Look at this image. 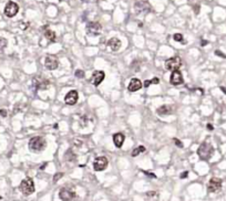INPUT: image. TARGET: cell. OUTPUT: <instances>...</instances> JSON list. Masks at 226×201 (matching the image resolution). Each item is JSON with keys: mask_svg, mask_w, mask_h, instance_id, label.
<instances>
[{"mask_svg": "<svg viewBox=\"0 0 226 201\" xmlns=\"http://www.w3.org/2000/svg\"><path fill=\"white\" fill-rule=\"evenodd\" d=\"M45 37L47 38L49 41H51V42H54V41H56V33L50 29L45 30Z\"/></svg>", "mask_w": 226, "mask_h": 201, "instance_id": "20", "label": "cell"}, {"mask_svg": "<svg viewBox=\"0 0 226 201\" xmlns=\"http://www.w3.org/2000/svg\"><path fill=\"white\" fill-rule=\"evenodd\" d=\"M19 189L23 193L24 196H30L31 193L35 192V183H33V180L31 178H24L21 181L20 186H19Z\"/></svg>", "mask_w": 226, "mask_h": 201, "instance_id": "3", "label": "cell"}, {"mask_svg": "<svg viewBox=\"0 0 226 201\" xmlns=\"http://www.w3.org/2000/svg\"><path fill=\"white\" fill-rule=\"evenodd\" d=\"M222 188V180L220 178H212L208 181L207 190L208 192H216Z\"/></svg>", "mask_w": 226, "mask_h": 201, "instance_id": "9", "label": "cell"}, {"mask_svg": "<svg viewBox=\"0 0 226 201\" xmlns=\"http://www.w3.org/2000/svg\"><path fill=\"white\" fill-rule=\"evenodd\" d=\"M121 44L122 43H121L120 39H117V38H112V39L109 40V42H108V45H109L112 51H119L120 48H121Z\"/></svg>", "mask_w": 226, "mask_h": 201, "instance_id": "19", "label": "cell"}, {"mask_svg": "<svg viewBox=\"0 0 226 201\" xmlns=\"http://www.w3.org/2000/svg\"><path fill=\"white\" fill-rule=\"evenodd\" d=\"M173 39L175 40V41H177V42H182V43H185L183 41V35H181V33H175V35H173Z\"/></svg>", "mask_w": 226, "mask_h": 201, "instance_id": "24", "label": "cell"}, {"mask_svg": "<svg viewBox=\"0 0 226 201\" xmlns=\"http://www.w3.org/2000/svg\"><path fill=\"white\" fill-rule=\"evenodd\" d=\"M174 143H175V145L177 146V147H180V148H182V147H183V144L181 143V140H178L177 138H174Z\"/></svg>", "mask_w": 226, "mask_h": 201, "instance_id": "27", "label": "cell"}, {"mask_svg": "<svg viewBox=\"0 0 226 201\" xmlns=\"http://www.w3.org/2000/svg\"><path fill=\"white\" fill-rule=\"evenodd\" d=\"M213 153H214L213 146L210 143H206V142L203 143L197 149V155L202 160H208L213 156Z\"/></svg>", "mask_w": 226, "mask_h": 201, "instance_id": "2", "label": "cell"}, {"mask_svg": "<svg viewBox=\"0 0 226 201\" xmlns=\"http://www.w3.org/2000/svg\"><path fill=\"white\" fill-rule=\"evenodd\" d=\"M187 176H189V171L182 172L181 176H180V178H181V179H184V178H186V177H187Z\"/></svg>", "mask_w": 226, "mask_h": 201, "instance_id": "30", "label": "cell"}, {"mask_svg": "<svg viewBox=\"0 0 226 201\" xmlns=\"http://www.w3.org/2000/svg\"><path fill=\"white\" fill-rule=\"evenodd\" d=\"M45 166H47V164H45V165H43V166H41V167H40V169H41V170H42V169H45Z\"/></svg>", "mask_w": 226, "mask_h": 201, "instance_id": "37", "label": "cell"}, {"mask_svg": "<svg viewBox=\"0 0 226 201\" xmlns=\"http://www.w3.org/2000/svg\"><path fill=\"white\" fill-rule=\"evenodd\" d=\"M170 82L172 85H181L184 83L183 76H182V73L178 70H175V71H172V74H171L170 77Z\"/></svg>", "mask_w": 226, "mask_h": 201, "instance_id": "12", "label": "cell"}, {"mask_svg": "<svg viewBox=\"0 0 226 201\" xmlns=\"http://www.w3.org/2000/svg\"><path fill=\"white\" fill-rule=\"evenodd\" d=\"M174 111V107L172 105H162L161 107L157 109V114L159 115H162V116H165V115H170V114L173 113Z\"/></svg>", "mask_w": 226, "mask_h": 201, "instance_id": "17", "label": "cell"}, {"mask_svg": "<svg viewBox=\"0 0 226 201\" xmlns=\"http://www.w3.org/2000/svg\"><path fill=\"white\" fill-rule=\"evenodd\" d=\"M75 197V193L69 189H62L59 192V198L62 201H71Z\"/></svg>", "mask_w": 226, "mask_h": 201, "instance_id": "15", "label": "cell"}, {"mask_svg": "<svg viewBox=\"0 0 226 201\" xmlns=\"http://www.w3.org/2000/svg\"><path fill=\"white\" fill-rule=\"evenodd\" d=\"M144 151H145V147H144V146H139V147H136V148L132 151V156L136 157L138 155H140L141 153H144Z\"/></svg>", "mask_w": 226, "mask_h": 201, "instance_id": "21", "label": "cell"}, {"mask_svg": "<svg viewBox=\"0 0 226 201\" xmlns=\"http://www.w3.org/2000/svg\"><path fill=\"white\" fill-rule=\"evenodd\" d=\"M32 84H33V86H35L37 90H45V88H49L50 82H49L47 79H45V77L36 76L35 79L32 80Z\"/></svg>", "mask_w": 226, "mask_h": 201, "instance_id": "7", "label": "cell"}, {"mask_svg": "<svg viewBox=\"0 0 226 201\" xmlns=\"http://www.w3.org/2000/svg\"><path fill=\"white\" fill-rule=\"evenodd\" d=\"M64 157H66V160H69V162H73V160L75 159V155L72 153L71 149H68V150H66V156H64Z\"/></svg>", "mask_w": 226, "mask_h": 201, "instance_id": "22", "label": "cell"}, {"mask_svg": "<svg viewBox=\"0 0 226 201\" xmlns=\"http://www.w3.org/2000/svg\"><path fill=\"white\" fill-rule=\"evenodd\" d=\"M19 11V6L13 1H9L5 7V14L8 18H12L18 13Z\"/></svg>", "mask_w": 226, "mask_h": 201, "instance_id": "8", "label": "cell"}, {"mask_svg": "<svg viewBox=\"0 0 226 201\" xmlns=\"http://www.w3.org/2000/svg\"><path fill=\"white\" fill-rule=\"evenodd\" d=\"M146 196H147V197L156 196V192H153V191H150V192H146Z\"/></svg>", "mask_w": 226, "mask_h": 201, "instance_id": "32", "label": "cell"}, {"mask_svg": "<svg viewBox=\"0 0 226 201\" xmlns=\"http://www.w3.org/2000/svg\"><path fill=\"white\" fill-rule=\"evenodd\" d=\"M101 30L102 27L99 22H89L87 24V33L89 35H93V37L99 35L101 33Z\"/></svg>", "mask_w": 226, "mask_h": 201, "instance_id": "5", "label": "cell"}, {"mask_svg": "<svg viewBox=\"0 0 226 201\" xmlns=\"http://www.w3.org/2000/svg\"><path fill=\"white\" fill-rule=\"evenodd\" d=\"M136 13H149L151 11V6L146 1H139L134 5Z\"/></svg>", "mask_w": 226, "mask_h": 201, "instance_id": "10", "label": "cell"}, {"mask_svg": "<svg viewBox=\"0 0 226 201\" xmlns=\"http://www.w3.org/2000/svg\"><path fill=\"white\" fill-rule=\"evenodd\" d=\"M108 165H109L108 158L104 156H101V157H98V158L94 160V162H93V168H94L96 171H102V170H104L106 167H108Z\"/></svg>", "mask_w": 226, "mask_h": 201, "instance_id": "6", "label": "cell"}, {"mask_svg": "<svg viewBox=\"0 0 226 201\" xmlns=\"http://www.w3.org/2000/svg\"><path fill=\"white\" fill-rule=\"evenodd\" d=\"M78 98H79V94H78V92L75 90H72L66 95V97H64V102H66L68 105H75V104L78 102Z\"/></svg>", "mask_w": 226, "mask_h": 201, "instance_id": "13", "label": "cell"}, {"mask_svg": "<svg viewBox=\"0 0 226 201\" xmlns=\"http://www.w3.org/2000/svg\"><path fill=\"white\" fill-rule=\"evenodd\" d=\"M6 47H7V40L5 38H0V53L5 50Z\"/></svg>", "mask_w": 226, "mask_h": 201, "instance_id": "23", "label": "cell"}, {"mask_svg": "<svg viewBox=\"0 0 226 201\" xmlns=\"http://www.w3.org/2000/svg\"><path fill=\"white\" fill-rule=\"evenodd\" d=\"M124 139H125V136L123 135L122 133H117V134L113 135V143H114V145L117 146V148L122 147L123 143H124Z\"/></svg>", "mask_w": 226, "mask_h": 201, "instance_id": "18", "label": "cell"}, {"mask_svg": "<svg viewBox=\"0 0 226 201\" xmlns=\"http://www.w3.org/2000/svg\"><path fill=\"white\" fill-rule=\"evenodd\" d=\"M62 177H63V172H58V174H56L54 177H53V181L57 183V181H58L59 179H61Z\"/></svg>", "mask_w": 226, "mask_h": 201, "instance_id": "26", "label": "cell"}, {"mask_svg": "<svg viewBox=\"0 0 226 201\" xmlns=\"http://www.w3.org/2000/svg\"><path fill=\"white\" fill-rule=\"evenodd\" d=\"M207 129H210V130H213V126L211 124H207Z\"/></svg>", "mask_w": 226, "mask_h": 201, "instance_id": "36", "label": "cell"}, {"mask_svg": "<svg viewBox=\"0 0 226 201\" xmlns=\"http://www.w3.org/2000/svg\"><path fill=\"white\" fill-rule=\"evenodd\" d=\"M45 68L48 70H56L59 65V60L57 56L54 55H48L45 58Z\"/></svg>", "mask_w": 226, "mask_h": 201, "instance_id": "11", "label": "cell"}, {"mask_svg": "<svg viewBox=\"0 0 226 201\" xmlns=\"http://www.w3.org/2000/svg\"><path fill=\"white\" fill-rule=\"evenodd\" d=\"M151 84H152V81H151V80H146L145 82H144L143 86H144V88H149V86H150V85H151Z\"/></svg>", "mask_w": 226, "mask_h": 201, "instance_id": "29", "label": "cell"}, {"mask_svg": "<svg viewBox=\"0 0 226 201\" xmlns=\"http://www.w3.org/2000/svg\"><path fill=\"white\" fill-rule=\"evenodd\" d=\"M207 41H206V40H202V41H201V45H202V47H204V45H206L207 44Z\"/></svg>", "mask_w": 226, "mask_h": 201, "instance_id": "35", "label": "cell"}, {"mask_svg": "<svg viewBox=\"0 0 226 201\" xmlns=\"http://www.w3.org/2000/svg\"><path fill=\"white\" fill-rule=\"evenodd\" d=\"M143 86V84H142V82L140 81L139 79H132L130 81V83H129V86H128V90L130 91V92H136V91H139L140 88Z\"/></svg>", "mask_w": 226, "mask_h": 201, "instance_id": "16", "label": "cell"}, {"mask_svg": "<svg viewBox=\"0 0 226 201\" xmlns=\"http://www.w3.org/2000/svg\"><path fill=\"white\" fill-rule=\"evenodd\" d=\"M194 9H195V13H196V14H197V13H198V11H199V5H196V6H195Z\"/></svg>", "mask_w": 226, "mask_h": 201, "instance_id": "34", "label": "cell"}, {"mask_svg": "<svg viewBox=\"0 0 226 201\" xmlns=\"http://www.w3.org/2000/svg\"><path fill=\"white\" fill-rule=\"evenodd\" d=\"M47 147V142L41 136H36L29 140V149L33 153H41Z\"/></svg>", "mask_w": 226, "mask_h": 201, "instance_id": "1", "label": "cell"}, {"mask_svg": "<svg viewBox=\"0 0 226 201\" xmlns=\"http://www.w3.org/2000/svg\"><path fill=\"white\" fill-rule=\"evenodd\" d=\"M215 54H216V55H218V56H221V58H223V59H226V54L222 53L221 51L216 50V51H215Z\"/></svg>", "mask_w": 226, "mask_h": 201, "instance_id": "28", "label": "cell"}, {"mask_svg": "<svg viewBox=\"0 0 226 201\" xmlns=\"http://www.w3.org/2000/svg\"><path fill=\"white\" fill-rule=\"evenodd\" d=\"M0 115L2 117H6L7 116V112H6L5 109H0Z\"/></svg>", "mask_w": 226, "mask_h": 201, "instance_id": "33", "label": "cell"}, {"mask_svg": "<svg viewBox=\"0 0 226 201\" xmlns=\"http://www.w3.org/2000/svg\"><path fill=\"white\" fill-rule=\"evenodd\" d=\"M152 81V84H159L160 83V80L157 79V77H154L153 80H151Z\"/></svg>", "mask_w": 226, "mask_h": 201, "instance_id": "31", "label": "cell"}, {"mask_svg": "<svg viewBox=\"0 0 226 201\" xmlns=\"http://www.w3.org/2000/svg\"><path fill=\"white\" fill-rule=\"evenodd\" d=\"M75 74V76L79 77V79H82V77H84V72H83L82 70H77Z\"/></svg>", "mask_w": 226, "mask_h": 201, "instance_id": "25", "label": "cell"}, {"mask_svg": "<svg viewBox=\"0 0 226 201\" xmlns=\"http://www.w3.org/2000/svg\"><path fill=\"white\" fill-rule=\"evenodd\" d=\"M165 69L168 70V71H175L178 70V68L182 65V60L180 56H173L171 59H168L165 61Z\"/></svg>", "mask_w": 226, "mask_h": 201, "instance_id": "4", "label": "cell"}, {"mask_svg": "<svg viewBox=\"0 0 226 201\" xmlns=\"http://www.w3.org/2000/svg\"><path fill=\"white\" fill-rule=\"evenodd\" d=\"M104 77H105V73L103 71H94L92 74V84L94 86H98L102 83Z\"/></svg>", "mask_w": 226, "mask_h": 201, "instance_id": "14", "label": "cell"}]
</instances>
